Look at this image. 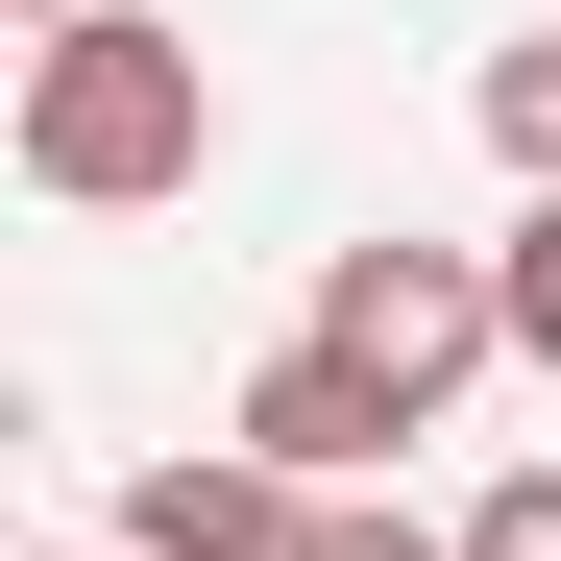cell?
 <instances>
[{
    "label": "cell",
    "instance_id": "30bf717a",
    "mask_svg": "<svg viewBox=\"0 0 561 561\" xmlns=\"http://www.w3.org/2000/svg\"><path fill=\"white\" fill-rule=\"evenodd\" d=\"M49 561H123V537H49Z\"/></svg>",
    "mask_w": 561,
    "mask_h": 561
},
{
    "label": "cell",
    "instance_id": "6da1fadb",
    "mask_svg": "<svg viewBox=\"0 0 561 561\" xmlns=\"http://www.w3.org/2000/svg\"><path fill=\"white\" fill-rule=\"evenodd\" d=\"M0 147H25V196H49V220H147V196H196V171H220V73H196V25L99 0V25H49V49H25Z\"/></svg>",
    "mask_w": 561,
    "mask_h": 561
},
{
    "label": "cell",
    "instance_id": "3957f363",
    "mask_svg": "<svg viewBox=\"0 0 561 561\" xmlns=\"http://www.w3.org/2000/svg\"><path fill=\"white\" fill-rule=\"evenodd\" d=\"M294 537H318V489H294V463H244V439L123 463V561H294Z\"/></svg>",
    "mask_w": 561,
    "mask_h": 561
},
{
    "label": "cell",
    "instance_id": "9c48e42d",
    "mask_svg": "<svg viewBox=\"0 0 561 561\" xmlns=\"http://www.w3.org/2000/svg\"><path fill=\"white\" fill-rule=\"evenodd\" d=\"M49 25H99V0H25V49H49Z\"/></svg>",
    "mask_w": 561,
    "mask_h": 561
},
{
    "label": "cell",
    "instance_id": "5b68a950",
    "mask_svg": "<svg viewBox=\"0 0 561 561\" xmlns=\"http://www.w3.org/2000/svg\"><path fill=\"white\" fill-rule=\"evenodd\" d=\"M489 171H513V196H561V25L489 49Z\"/></svg>",
    "mask_w": 561,
    "mask_h": 561
},
{
    "label": "cell",
    "instance_id": "7a4b0ae2",
    "mask_svg": "<svg viewBox=\"0 0 561 561\" xmlns=\"http://www.w3.org/2000/svg\"><path fill=\"white\" fill-rule=\"evenodd\" d=\"M318 342H342L391 415H439V391H489V366H513V294H489V244L366 220V244H318Z\"/></svg>",
    "mask_w": 561,
    "mask_h": 561
},
{
    "label": "cell",
    "instance_id": "8992f818",
    "mask_svg": "<svg viewBox=\"0 0 561 561\" xmlns=\"http://www.w3.org/2000/svg\"><path fill=\"white\" fill-rule=\"evenodd\" d=\"M489 294H513V366H561V196H513V244H489Z\"/></svg>",
    "mask_w": 561,
    "mask_h": 561
},
{
    "label": "cell",
    "instance_id": "ba28073f",
    "mask_svg": "<svg viewBox=\"0 0 561 561\" xmlns=\"http://www.w3.org/2000/svg\"><path fill=\"white\" fill-rule=\"evenodd\" d=\"M294 561H463V537H415V513H366V489H318V537Z\"/></svg>",
    "mask_w": 561,
    "mask_h": 561
},
{
    "label": "cell",
    "instance_id": "277c9868",
    "mask_svg": "<svg viewBox=\"0 0 561 561\" xmlns=\"http://www.w3.org/2000/svg\"><path fill=\"white\" fill-rule=\"evenodd\" d=\"M220 439H244V463H294V489H366V463H391L415 415H391V391H366V366H342V342L294 318V342L244 366V415H220Z\"/></svg>",
    "mask_w": 561,
    "mask_h": 561
},
{
    "label": "cell",
    "instance_id": "52a82bcc",
    "mask_svg": "<svg viewBox=\"0 0 561 561\" xmlns=\"http://www.w3.org/2000/svg\"><path fill=\"white\" fill-rule=\"evenodd\" d=\"M463 561H561V463H489L463 489Z\"/></svg>",
    "mask_w": 561,
    "mask_h": 561
}]
</instances>
